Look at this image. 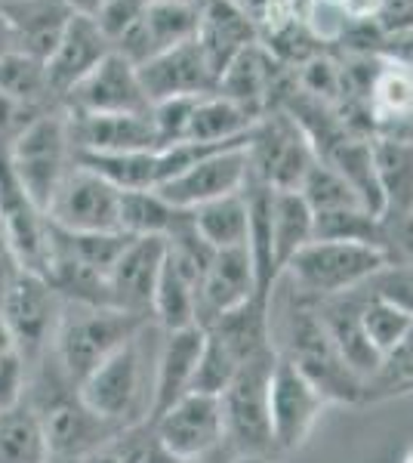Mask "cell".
I'll use <instances>...</instances> for the list:
<instances>
[{"label":"cell","instance_id":"cell-22","mask_svg":"<svg viewBox=\"0 0 413 463\" xmlns=\"http://www.w3.org/2000/svg\"><path fill=\"white\" fill-rule=\"evenodd\" d=\"M194 41L204 50L210 69L216 74V84H220L231 59L259 41V28L231 0H201V22Z\"/></svg>","mask_w":413,"mask_h":463},{"label":"cell","instance_id":"cell-38","mask_svg":"<svg viewBox=\"0 0 413 463\" xmlns=\"http://www.w3.org/2000/svg\"><path fill=\"white\" fill-rule=\"evenodd\" d=\"M105 451L111 458H117V463H183L167 448L152 420H142L121 430Z\"/></svg>","mask_w":413,"mask_h":463},{"label":"cell","instance_id":"cell-51","mask_svg":"<svg viewBox=\"0 0 413 463\" xmlns=\"http://www.w3.org/2000/svg\"><path fill=\"white\" fill-rule=\"evenodd\" d=\"M89 463H117V458H111L108 451H99V454H93V458H89Z\"/></svg>","mask_w":413,"mask_h":463},{"label":"cell","instance_id":"cell-4","mask_svg":"<svg viewBox=\"0 0 413 463\" xmlns=\"http://www.w3.org/2000/svg\"><path fill=\"white\" fill-rule=\"evenodd\" d=\"M152 325H148L139 337H133L127 346L117 349L115 355L105 358L99 368H93L78 383L80 399H84L102 420L115 423V427H121V430L148 420V411H152L155 364L152 368L145 364V337H148V331H152Z\"/></svg>","mask_w":413,"mask_h":463},{"label":"cell","instance_id":"cell-14","mask_svg":"<svg viewBox=\"0 0 413 463\" xmlns=\"http://www.w3.org/2000/svg\"><path fill=\"white\" fill-rule=\"evenodd\" d=\"M201 22V4L194 0H148L136 25L115 43V53L139 69L164 50H173L185 41H194Z\"/></svg>","mask_w":413,"mask_h":463},{"label":"cell","instance_id":"cell-7","mask_svg":"<svg viewBox=\"0 0 413 463\" xmlns=\"http://www.w3.org/2000/svg\"><path fill=\"white\" fill-rule=\"evenodd\" d=\"M250 179L277 192H299L318 155L303 130L281 109L268 111L250 139Z\"/></svg>","mask_w":413,"mask_h":463},{"label":"cell","instance_id":"cell-47","mask_svg":"<svg viewBox=\"0 0 413 463\" xmlns=\"http://www.w3.org/2000/svg\"><path fill=\"white\" fill-rule=\"evenodd\" d=\"M13 353H22V349H19V343H16V334H13L10 321H6L4 312H0V358L13 355Z\"/></svg>","mask_w":413,"mask_h":463},{"label":"cell","instance_id":"cell-53","mask_svg":"<svg viewBox=\"0 0 413 463\" xmlns=\"http://www.w3.org/2000/svg\"><path fill=\"white\" fill-rule=\"evenodd\" d=\"M287 4H293V6L299 10V4H309V0H287Z\"/></svg>","mask_w":413,"mask_h":463},{"label":"cell","instance_id":"cell-30","mask_svg":"<svg viewBox=\"0 0 413 463\" xmlns=\"http://www.w3.org/2000/svg\"><path fill=\"white\" fill-rule=\"evenodd\" d=\"M194 232L213 250L247 248V232H250V211H247V195H225L210 204H201L192 211Z\"/></svg>","mask_w":413,"mask_h":463},{"label":"cell","instance_id":"cell-13","mask_svg":"<svg viewBox=\"0 0 413 463\" xmlns=\"http://www.w3.org/2000/svg\"><path fill=\"white\" fill-rule=\"evenodd\" d=\"M250 139L207 155L198 164H192L185 174H179L155 192H161L179 211H194V207L210 204L216 198L238 195V192H244L247 179H250V152H247Z\"/></svg>","mask_w":413,"mask_h":463},{"label":"cell","instance_id":"cell-9","mask_svg":"<svg viewBox=\"0 0 413 463\" xmlns=\"http://www.w3.org/2000/svg\"><path fill=\"white\" fill-rule=\"evenodd\" d=\"M121 189L96 170L74 161L47 204V220L59 232H121Z\"/></svg>","mask_w":413,"mask_h":463},{"label":"cell","instance_id":"cell-1","mask_svg":"<svg viewBox=\"0 0 413 463\" xmlns=\"http://www.w3.org/2000/svg\"><path fill=\"white\" fill-rule=\"evenodd\" d=\"M284 346H275L284 358H290L305 377L312 380L327 399V405H361L364 402V380L352 374V368L336 353L324 321L318 316L314 300H305L299 294H290L284 306L281 321Z\"/></svg>","mask_w":413,"mask_h":463},{"label":"cell","instance_id":"cell-23","mask_svg":"<svg viewBox=\"0 0 413 463\" xmlns=\"http://www.w3.org/2000/svg\"><path fill=\"white\" fill-rule=\"evenodd\" d=\"M0 10L10 19L22 53L47 59L59 47L74 16L69 0H0Z\"/></svg>","mask_w":413,"mask_h":463},{"label":"cell","instance_id":"cell-42","mask_svg":"<svg viewBox=\"0 0 413 463\" xmlns=\"http://www.w3.org/2000/svg\"><path fill=\"white\" fill-rule=\"evenodd\" d=\"M373 22H377L382 37L410 34L413 32V0H380Z\"/></svg>","mask_w":413,"mask_h":463},{"label":"cell","instance_id":"cell-5","mask_svg":"<svg viewBox=\"0 0 413 463\" xmlns=\"http://www.w3.org/2000/svg\"><path fill=\"white\" fill-rule=\"evenodd\" d=\"M16 183L41 211H47L52 192L74 164V146L69 130V111L62 106L43 111L28 121L10 143L4 146Z\"/></svg>","mask_w":413,"mask_h":463},{"label":"cell","instance_id":"cell-3","mask_svg":"<svg viewBox=\"0 0 413 463\" xmlns=\"http://www.w3.org/2000/svg\"><path fill=\"white\" fill-rule=\"evenodd\" d=\"M389 260L392 253L386 248L314 238L290 260L281 281H287L293 294L305 300H333V297L355 294L358 288H364Z\"/></svg>","mask_w":413,"mask_h":463},{"label":"cell","instance_id":"cell-12","mask_svg":"<svg viewBox=\"0 0 413 463\" xmlns=\"http://www.w3.org/2000/svg\"><path fill=\"white\" fill-rule=\"evenodd\" d=\"M69 115H148L145 90L139 84V71L121 53L111 50L93 71L62 99Z\"/></svg>","mask_w":413,"mask_h":463},{"label":"cell","instance_id":"cell-44","mask_svg":"<svg viewBox=\"0 0 413 463\" xmlns=\"http://www.w3.org/2000/svg\"><path fill=\"white\" fill-rule=\"evenodd\" d=\"M380 56H389V59H398V62L413 65V32L404 34V37H386Z\"/></svg>","mask_w":413,"mask_h":463},{"label":"cell","instance_id":"cell-45","mask_svg":"<svg viewBox=\"0 0 413 463\" xmlns=\"http://www.w3.org/2000/svg\"><path fill=\"white\" fill-rule=\"evenodd\" d=\"M377 6H380V0H343V13L349 22L373 19L377 16Z\"/></svg>","mask_w":413,"mask_h":463},{"label":"cell","instance_id":"cell-24","mask_svg":"<svg viewBox=\"0 0 413 463\" xmlns=\"http://www.w3.org/2000/svg\"><path fill=\"white\" fill-rule=\"evenodd\" d=\"M318 316L324 321L330 340H333L336 353L343 355V362L352 368V374H358L367 383L380 368V353L371 346L361 325V300L358 294L333 297V300H314Z\"/></svg>","mask_w":413,"mask_h":463},{"label":"cell","instance_id":"cell-10","mask_svg":"<svg viewBox=\"0 0 413 463\" xmlns=\"http://www.w3.org/2000/svg\"><path fill=\"white\" fill-rule=\"evenodd\" d=\"M327 399L290 358L277 353L272 383H268V423L275 451H296L309 442L318 427Z\"/></svg>","mask_w":413,"mask_h":463},{"label":"cell","instance_id":"cell-21","mask_svg":"<svg viewBox=\"0 0 413 463\" xmlns=\"http://www.w3.org/2000/svg\"><path fill=\"white\" fill-rule=\"evenodd\" d=\"M108 53H111V43H108V37L99 32L96 19L74 13L62 41H59V47L52 50V56L47 59V78H50V87H52V93H56L59 106H62L65 96H69Z\"/></svg>","mask_w":413,"mask_h":463},{"label":"cell","instance_id":"cell-19","mask_svg":"<svg viewBox=\"0 0 413 463\" xmlns=\"http://www.w3.org/2000/svg\"><path fill=\"white\" fill-rule=\"evenodd\" d=\"M167 260V238H133L108 275L111 306L133 316L152 318L157 279Z\"/></svg>","mask_w":413,"mask_h":463},{"label":"cell","instance_id":"cell-2","mask_svg":"<svg viewBox=\"0 0 413 463\" xmlns=\"http://www.w3.org/2000/svg\"><path fill=\"white\" fill-rule=\"evenodd\" d=\"M148 325L152 318L133 316V312L115 309V306L65 303L50 355L59 364V371L78 386L89 371L99 368L105 358L115 355L133 337H139Z\"/></svg>","mask_w":413,"mask_h":463},{"label":"cell","instance_id":"cell-54","mask_svg":"<svg viewBox=\"0 0 413 463\" xmlns=\"http://www.w3.org/2000/svg\"><path fill=\"white\" fill-rule=\"evenodd\" d=\"M194 4H201V0H194Z\"/></svg>","mask_w":413,"mask_h":463},{"label":"cell","instance_id":"cell-48","mask_svg":"<svg viewBox=\"0 0 413 463\" xmlns=\"http://www.w3.org/2000/svg\"><path fill=\"white\" fill-rule=\"evenodd\" d=\"M69 6L78 16H96V10L102 6V0H69Z\"/></svg>","mask_w":413,"mask_h":463},{"label":"cell","instance_id":"cell-20","mask_svg":"<svg viewBox=\"0 0 413 463\" xmlns=\"http://www.w3.org/2000/svg\"><path fill=\"white\" fill-rule=\"evenodd\" d=\"M69 130L74 152L124 155L161 148L152 111L148 115H69Z\"/></svg>","mask_w":413,"mask_h":463},{"label":"cell","instance_id":"cell-16","mask_svg":"<svg viewBox=\"0 0 413 463\" xmlns=\"http://www.w3.org/2000/svg\"><path fill=\"white\" fill-rule=\"evenodd\" d=\"M139 84L148 102L183 99V96H210L216 93V74L210 69L198 41H185L173 50H164L155 59L139 65Z\"/></svg>","mask_w":413,"mask_h":463},{"label":"cell","instance_id":"cell-11","mask_svg":"<svg viewBox=\"0 0 413 463\" xmlns=\"http://www.w3.org/2000/svg\"><path fill=\"white\" fill-rule=\"evenodd\" d=\"M4 146L6 143H0V226H4V235L10 241L19 269L47 275L52 257V226L47 213L16 183L10 164H6Z\"/></svg>","mask_w":413,"mask_h":463},{"label":"cell","instance_id":"cell-43","mask_svg":"<svg viewBox=\"0 0 413 463\" xmlns=\"http://www.w3.org/2000/svg\"><path fill=\"white\" fill-rule=\"evenodd\" d=\"M386 232H389V253H392V260H401V263L413 266V213L386 220Z\"/></svg>","mask_w":413,"mask_h":463},{"label":"cell","instance_id":"cell-18","mask_svg":"<svg viewBox=\"0 0 413 463\" xmlns=\"http://www.w3.org/2000/svg\"><path fill=\"white\" fill-rule=\"evenodd\" d=\"M250 300H262L250 250L247 248L216 250L198 288V321L201 325H210V321L241 309Z\"/></svg>","mask_w":413,"mask_h":463},{"label":"cell","instance_id":"cell-34","mask_svg":"<svg viewBox=\"0 0 413 463\" xmlns=\"http://www.w3.org/2000/svg\"><path fill=\"white\" fill-rule=\"evenodd\" d=\"M355 294H358V300H361L364 334H367V340H371V346L380 353V362H382V355L392 353L398 343H401L410 334L413 318L404 316V312L395 309V306H389V303L373 300V297L361 294V290H355Z\"/></svg>","mask_w":413,"mask_h":463},{"label":"cell","instance_id":"cell-31","mask_svg":"<svg viewBox=\"0 0 413 463\" xmlns=\"http://www.w3.org/2000/svg\"><path fill=\"white\" fill-rule=\"evenodd\" d=\"M50 445L41 414L19 402L0 411V463H50Z\"/></svg>","mask_w":413,"mask_h":463},{"label":"cell","instance_id":"cell-25","mask_svg":"<svg viewBox=\"0 0 413 463\" xmlns=\"http://www.w3.org/2000/svg\"><path fill=\"white\" fill-rule=\"evenodd\" d=\"M198 288L201 279L179 263L167 250L161 279H157L155 303H152V321L161 331H183V327L201 325L198 321Z\"/></svg>","mask_w":413,"mask_h":463},{"label":"cell","instance_id":"cell-8","mask_svg":"<svg viewBox=\"0 0 413 463\" xmlns=\"http://www.w3.org/2000/svg\"><path fill=\"white\" fill-rule=\"evenodd\" d=\"M62 309V297L52 290L43 275L19 269L16 279L6 285L4 297H0V312L10 321L13 334H16V343L22 355H25L28 368H34L43 355H50Z\"/></svg>","mask_w":413,"mask_h":463},{"label":"cell","instance_id":"cell-27","mask_svg":"<svg viewBox=\"0 0 413 463\" xmlns=\"http://www.w3.org/2000/svg\"><path fill=\"white\" fill-rule=\"evenodd\" d=\"M0 96L10 99L13 106L34 111V115L59 106L47 78V62L22 53V50L0 59Z\"/></svg>","mask_w":413,"mask_h":463},{"label":"cell","instance_id":"cell-35","mask_svg":"<svg viewBox=\"0 0 413 463\" xmlns=\"http://www.w3.org/2000/svg\"><path fill=\"white\" fill-rule=\"evenodd\" d=\"M244 358L235 353L222 337H216L213 331H207L204 353H201L198 374H194L192 392H204V395H220L229 390V383L235 380V374L241 371Z\"/></svg>","mask_w":413,"mask_h":463},{"label":"cell","instance_id":"cell-6","mask_svg":"<svg viewBox=\"0 0 413 463\" xmlns=\"http://www.w3.org/2000/svg\"><path fill=\"white\" fill-rule=\"evenodd\" d=\"M277 362V349H262L259 355L247 358L229 390L220 395L225 451L231 458H272V423H268V383Z\"/></svg>","mask_w":413,"mask_h":463},{"label":"cell","instance_id":"cell-40","mask_svg":"<svg viewBox=\"0 0 413 463\" xmlns=\"http://www.w3.org/2000/svg\"><path fill=\"white\" fill-rule=\"evenodd\" d=\"M201 96H183V99H164L152 106V121L157 143L164 146H176V143H189V127L194 106H198Z\"/></svg>","mask_w":413,"mask_h":463},{"label":"cell","instance_id":"cell-49","mask_svg":"<svg viewBox=\"0 0 413 463\" xmlns=\"http://www.w3.org/2000/svg\"><path fill=\"white\" fill-rule=\"evenodd\" d=\"M183 463H231V454L220 448V451L213 454H204V458H192V460H183Z\"/></svg>","mask_w":413,"mask_h":463},{"label":"cell","instance_id":"cell-17","mask_svg":"<svg viewBox=\"0 0 413 463\" xmlns=\"http://www.w3.org/2000/svg\"><path fill=\"white\" fill-rule=\"evenodd\" d=\"M207 343V327L192 325L183 331H161L155 355V380H152V411L148 420L161 417L170 405L192 392L194 374H198L201 353Z\"/></svg>","mask_w":413,"mask_h":463},{"label":"cell","instance_id":"cell-36","mask_svg":"<svg viewBox=\"0 0 413 463\" xmlns=\"http://www.w3.org/2000/svg\"><path fill=\"white\" fill-rule=\"evenodd\" d=\"M299 195L309 201L312 213H330V211H345V207H364L361 198L355 195L345 179L336 174L333 167H327L324 161H314L309 176L299 185Z\"/></svg>","mask_w":413,"mask_h":463},{"label":"cell","instance_id":"cell-26","mask_svg":"<svg viewBox=\"0 0 413 463\" xmlns=\"http://www.w3.org/2000/svg\"><path fill=\"white\" fill-rule=\"evenodd\" d=\"M314 241V213L299 192L272 189V257L277 279L299 250Z\"/></svg>","mask_w":413,"mask_h":463},{"label":"cell","instance_id":"cell-46","mask_svg":"<svg viewBox=\"0 0 413 463\" xmlns=\"http://www.w3.org/2000/svg\"><path fill=\"white\" fill-rule=\"evenodd\" d=\"M16 50H19V43H16V34H13V25H10V19L4 16V10H0V59L16 53Z\"/></svg>","mask_w":413,"mask_h":463},{"label":"cell","instance_id":"cell-37","mask_svg":"<svg viewBox=\"0 0 413 463\" xmlns=\"http://www.w3.org/2000/svg\"><path fill=\"white\" fill-rule=\"evenodd\" d=\"M413 390V327L392 353L382 355L377 374L364 383V402L392 399V395Z\"/></svg>","mask_w":413,"mask_h":463},{"label":"cell","instance_id":"cell-33","mask_svg":"<svg viewBox=\"0 0 413 463\" xmlns=\"http://www.w3.org/2000/svg\"><path fill=\"white\" fill-rule=\"evenodd\" d=\"M52 238H56L59 248L69 250L71 257H78L80 263H87L96 272H102L105 279H108L111 269L117 266V260L124 257V250L133 241L127 232H87V235H78V232L52 229Z\"/></svg>","mask_w":413,"mask_h":463},{"label":"cell","instance_id":"cell-32","mask_svg":"<svg viewBox=\"0 0 413 463\" xmlns=\"http://www.w3.org/2000/svg\"><path fill=\"white\" fill-rule=\"evenodd\" d=\"M259 121L238 102L225 99L220 93L201 96L194 106L192 127H189V143H235L253 133Z\"/></svg>","mask_w":413,"mask_h":463},{"label":"cell","instance_id":"cell-52","mask_svg":"<svg viewBox=\"0 0 413 463\" xmlns=\"http://www.w3.org/2000/svg\"><path fill=\"white\" fill-rule=\"evenodd\" d=\"M50 463H89V458H52Z\"/></svg>","mask_w":413,"mask_h":463},{"label":"cell","instance_id":"cell-15","mask_svg":"<svg viewBox=\"0 0 413 463\" xmlns=\"http://www.w3.org/2000/svg\"><path fill=\"white\" fill-rule=\"evenodd\" d=\"M155 430L179 460L204 458L225 448V427H222V405L216 395L189 392L155 417Z\"/></svg>","mask_w":413,"mask_h":463},{"label":"cell","instance_id":"cell-28","mask_svg":"<svg viewBox=\"0 0 413 463\" xmlns=\"http://www.w3.org/2000/svg\"><path fill=\"white\" fill-rule=\"evenodd\" d=\"M373 161H377L382 204H386L382 220L413 213V146L373 137Z\"/></svg>","mask_w":413,"mask_h":463},{"label":"cell","instance_id":"cell-29","mask_svg":"<svg viewBox=\"0 0 413 463\" xmlns=\"http://www.w3.org/2000/svg\"><path fill=\"white\" fill-rule=\"evenodd\" d=\"M117 220H121V232H127L130 238H170L189 220V211L173 207L155 189H133L121 192Z\"/></svg>","mask_w":413,"mask_h":463},{"label":"cell","instance_id":"cell-41","mask_svg":"<svg viewBox=\"0 0 413 463\" xmlns=\"http://www.w3.org/2000/svg\"><path fill=\"white\" fill-rule=\"evenodd\" d=\"M145 6H148V0H102V6L96 10L93 19H96V25H99V32L108 37L111 50H115V43L142 19Z\"/></svg>","mask_w":413,"mask_h":463},{"label":"cell","instance_id":"cell-39","mask_svg":"<svg viewBox=\"0 0 413 463\" xmlns=\"http://www.w3.org/2000/svg\"><path fill=\"white\" fill-rule=\"evenodd\" d=\"M361 294L382 300L395 309H401L404 316L413 318V266L401 263V260H389L386 266L367 281L364 288H358Z\"/></svg>","mask_w":413,"mask_h":463},{"label":"cell","instance_id":"cell-50","mask_svg":"<svg viewBox=\"0 0 413 463\" xmlns=\"http://www.w3.org/2000/svg\"><path fill=\"white\" fill-rule=\"evenodd\" d=\"M231 463H272V458H259V454H250V458H231Z\"/></svg>","mask_w":413,"mask_h":463}]
</instances>
